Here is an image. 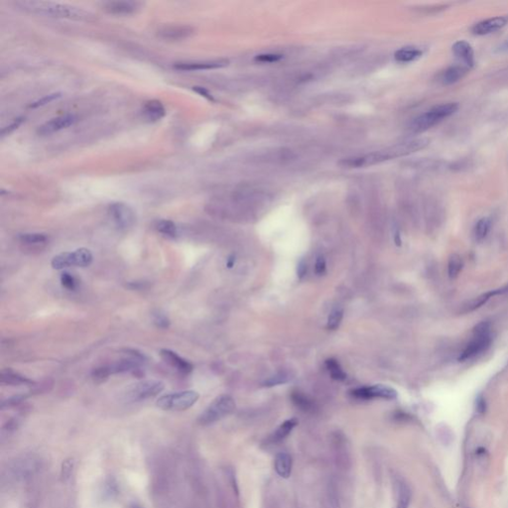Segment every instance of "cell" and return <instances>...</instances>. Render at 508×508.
<instances>
[{"label": "cell", "instance_id": "cell-1", "mask_svg": "<svg viewBox=\"0 0 508 508\" xmlns=\"http://www.w3.org/2000/svg\"><path fill=\"white\" fill-rule=\"evenodd\" d=\"M16 5L29 13L54 18H65L76 21H88L94 15L76 6L45 1H18Z\"/></svg>", "mask_w": 508, "mask_h": 508}, {"label": "cell", "instance_id": "cell-2", "mask_svg": "<svg viewBox=\"0 0 508 508\" xmlns=\"http://www.w3.org/2000/svg\"><path fill=\"white\" fill-rule=\"evenodd\" d=\"M459 108L457 102H448L435 105L431 109L415 117L410 123L409 129L414 133H422L439 124L444 119L456 113Z\"/></svg>", "mask_w": 508, "mask_h": 508}, {"label": "cell", "instance_id": "cell-3", "mask_svg": "<svg viewBox=\"0 0 508 508\" xmlns=\"http://www.w3.org/2000/svg\"><path fill=\"white\" fill-rule=\"evenodd\" d=\"M199 398L200 395L198 392L185 390L159 397L156 405L165 411H185L194 406Z\"/></svg>", "mask_w": 508, "mask_h": 508}, {"label": "cell", "instance_id": "cell-4", "mask_svg": "<svg viewBox=\"0 0 508 508\" xmlns=\"http://www.w3.org/2000/svg\"><path fill=\"white\" fill-rule=\"evenodd\" d=\"M234 409L235 403L232 397L229 395H221L203 411L198 421L201 425H209L232 413Z\"/></svg>", "mask_w": 508, "mask_h": 508}, {"label": "cell", "instance_id": "cell-5", "mask_svg": "<svg viewBox=\"0 0 508 508\" xmlns=\"http://www.w3.org/2000/svg\"><path fill=\"white\" fill-rule=\"evenodd\" d=\"M94 256L88 248H78L73 252H63L52 259V267L62 270L68 267H88L93 263Z\"/></svg>", "mask_w": 508, "mask_h": 508}, {"label": "cell", "instance_id": "cell-6", "mask_svg": "<svg viewBox=\"0 0 508 508\" xmlns=\"http://www.w3.org/2000/svg\"><path fill=\"white\" fill-rule=\"evenodd\" d=\"M491 343L489 325L487 323H481L475 329V336L469 343L464 351L458 357V360L464 361L480 355L488 349Z\"/></svg>", "mask_w": 508, "mask_h": 508}, {"label": "cell", "instance_id": "cell-7", "mask_svg": "<svg viewBox=\"0 0 508 508\" xmlns=\"http://www.w3.org/2000/svg\"><path fill=\"white\" fill-rule=\"evenodd\" d=\"M165 388L160 380H142L133 384L127 391V397L132 401H142L157 396Z\"/></svg>", "mask_w": 508, "mask_h": 508}, {"label": "cell", "instance_id": "cell-8", "mask_svg": "<svg viewBox=\"0 0 508 508\" xmlns=\"http://www.w3.org/2000/svg\"><path fill=\"white\" fill-rule=\"evenodd\" d=\"M108 214L118 229H131L136 222V215L133 208L124 203H111L108 207Z\"/></svg>", "mask_w": 508, "mask_h": 508}, {"label": "cell", "instance_id": "cell-9", "mask_svg": "<svg viewBox=\"0 0 508 508\" xmlns=\"http://www.w3.org/2000/svg\"><path fill=\"white\" fill-rule=\"evenodd\" d=\"M352 395L362 400H369L373 398H382V399H395L397 397V391L386 385H373V386H365L354 389Z\"/></svg>", "mask_w": 508, "mask_h": 508}, {"label": "cell", "instance_id": "cell-10", "mask_svg": "<svg viewBox=\"0 0 508 508\" xmlns=\"http://www.w3.org/2000/svg\"><path fill=\"white\" fill-rule=\"evenodd\" d=\"M195 30L188 25H167L158 29L157 36L165 41H182L193 36Z\"/></svg>", "mask_w": 508, "mask_h": 508}, {"label": "cell", "instance_id": "cell-11", "mask_svg": "<svg viewBox=\"0 0 508 508\" xmlns=\"http://www.w3.org/2000/svg\"><path fill=\"white\" fill-rule=\"evenodd\" d=\"M76 116L75 114H65L61 116H57L50 119L49 121L45 122L41 126H39L37 133L41 136H47L51 135L53 133H56L58 131H61L63 129H66L68 127L72 126L76 123Z\"/></svg>", "mask_w": 508, "mask_h": 508}, {"label": "cell", "instance_id": "cell-12", "mask_svg": "<svg viewBox=\"0 0 508 508\" xmlns=\"http://www.w3.org/2000/svg\"><path fill=\"white\" fill-rule=\"evenodd\" d=\"M229 60H209V61H196V62H179L174 65V69L178 71H204L214 70L227 67L229 65Z\"/></svg>", "mask_w": 508, "mask_h": 508}, {"label": "cell", "instance_id": "cell-13", "mask_svg": "<svg viewBox=\"0 0 508 508\" xmlns=\"http://www.w3.org/2000/svg\"><path fill=\"white\" fill-rule=\"evenodd\" d=\"M22 248L29 250L30 252L41 251L49 243V236L45 233L33 232V233H22L17 237Z\"/></svg>", "mask_w": 508, "mask_h": 508}, {"label": "cell", "instance_id": "cell-14", "mask_svg": "<svg viewBox=\"0 0 508 508\" xmlns=\"http://www.w3.org/2000/svg\"><path fill=\"white\" fill-rule=\"evenodd\" d=\"M508 24V16H495L484 19L475 24L472 31L475 35L484 36L501 30Z\"/></svg>", "mask_w": 508, "mask_h": 508}, {"label": "cell", "instance_id": "cell-15", "mask_svg": "<svg viewBox=\"0 0 508 508\" xmlns=\"http://www.w3.org/2000/svg\"><path fill=\"white\" fill-rule=\"evenodd\" d=\"M160 356L167 364H169L172 368L176 369L179 373L183 375H188L193 371V364L173 351L161 350Z\"/></svg>", "mask_w": 508, "mask_h": 508}, {"label": "cell", "instance_id": "cell-16", "mask_svg": "<svg viewBox=\"0 0 508 508\" xmlns=\"http://www.w3.org/2000/svg\"><path fill=\"white\" fill-rule=\"evenodd\" d=\"M139 8L140 3L134 1H110L103 5V9L112 15H131Z\"/></svg>", "mask_w": 508, "mask_h": 508}, {"label": "cell", "instance_id": "cell-17", "mask_svg": "<svg viewBox=\"0 0 508 508\" xmlns=\"http://www.w3.org/2000/svg\"><path fill=\"white\" fill-rule=\"evenodd\" d=\"M452 50L454 55L456 56L460 62H462L467 68H473L476 64V57H475V51L470 43L467 41L460 40L457 41L453 47Z\"/></svg>", "mask_w": 508, "mask_h": 508}, {"label": "cell", "instance_id": "cell-18", "mask_svg": "<svg viewBox=\"0 0 508 508\" xmlns=\"http://www.w3.org/2000/svg\"><path fill=\"white\" fill-rule=\"evenodd\" d=\"M469 68L463 66H452L443 71L438 77V80L444 86H451L460 80L468 74Z\"/></svg>", "mask_w": 508, "mask_h": 508}, {"label": "cell", "instance_id": "cell-19", "mask_svg": "<svg viewBox=\"0 0 508 508\" xmlns=\"http://www.w3.org/2000/svg\"><path fill=\"white\" fill-rule=\"evenodd\" d=\"M0 383L3 385L20 386V385H33L35 382L11 368H4L0 373Z\"/></svg>", "mask_w": 508, "mask_h": 508}, {"label": "cell", "instance_id": "cell-20", "mask_svg": "<svg viewBox=\"0 0 508 508\" xmlns=\"http://www.w3.org/2000/svg\"><path fill=\"white\" fill-rule=\"evenodd\" d=\"M143 114L149 121H158L165 116L166 110L162 102L152 100L145 102L143 106Z\"/></svg>", "mask_w": 508, "mask_h": 508}, {"label": "cell", "instance_id": "cell-21", "mask_svg": "<svg viewBox=\"0 0 508 508\" xmlns=\"http://www.w3.org/2000/svg\"><path fill=\"white\" fill-rule=\"evenodd\" d=\"M275 471L283 479H288L292 472V458L287 453H279L275 457Z\"/></svg>", "mask_w": 508, "mask_h": 508}, {"label": "cell", "instance_id": "cell-22", "mask_svg": "<svg viewBox=\"0 0 508 508\" xmlns=\"http://www.w3.org/2000/svg\"><path fill=\"white\" fill-rule=\"evenodd\" d=\"M423 52L415 47H404L395 52L394 58L399 63H410L422 56Z\"/></svg>", "mask_w": 508, "mask_h": 508}, {"label": "cell", "instance_id": "cell-23", "mask_svg": "<svg viewBox=\"0 0 508 508\" xmlns=\"http://www.w3.org/2000/svg\"><path fill=\"white\" fill-rule=\"evenodd\" d=\"M298 425V420L295 419V418H292V419H289V420H286L283 424H281L279 426V428L274 432V434L271 436L270 438V441L272 443H277V442H280L282 440H284L285 438H287V436L292 432V430Z\"/></svg>", "mask_w": 508, "mask_h": 508}, {"label": "cell", "instance_id": "cell-24", "mask_svg": "<svg viewBox=\"0 0 508 508\" xmlns=\"http://www.w3.org/2000/svg\"><path fill=\"white\" fill-rule=\"evenodd\" d=\"M155 229L161 234L168 237H177L179 234L178 227L176 224L169 220H160L156 223Z\"/></svg>", "mask_w": 508, "mask_h": 508}, {"label": "cell", "instance_id": "cell-25", "mask_svg": "<svg viewBox=\"0 0 508 508\" xmlns=\"http://www.w3.org/2000/svg\"><path fill=\"white\" fill-rule=\"evenodd\" d=\"M326 366L330 372V376L332 379L334 380L343 381L345 380L347 378V374L346 372L343 370V368L341 367L340 363L333 359V358H329L326 360Z\"/></svg>", "mask_w": 508, "mask_h": 508}, {"label": "cell", "instance_id": "cell-26", "mask_svg": "<svg viewBox=\"0 0 508 508\" xmlns=\"http://www.w3.org/2000/svg\"><path fill=\"white\" fill-rule=\"evenodd\" d=\"M490 226H491V221L488 218H483L477 223L475 228V236L477 240L482 241L485 238L490 229Z\"/></svg>", "mask_w": 508, "mask_h": 508}, {"label": "cell", "instance_id": "cell-27", "mask_svg": "<svg viewBox=\"0 0 508 508\" xmlns=\"http://www.w3.org/2000/svg\"><path fill=\"white\" fill-rule=\"evenodd\" d=\"M462 260L460 256L457 254H453L450 259H449V264H448V273L451 278H456L459 272L462 269Z\"/></svg>", "mask_w": 508, "mask_h": 508}, {"label": "cell", "instance_id": "cell-28", "mask_svg": "<svg viewBox=\"0 0 508 508\" xmlns=\"http://www.w3.org/2000/svg\"><path fill=\"white\" fill-rule=\"evenodd\" d=\"M411 498V492L405 483H398V506L397 508H408Z\"/></svg>", "mask_w": 508, "mask_h": 508}, {"label": "cell", "instance_id": "cell-29", "mask_svg": "<svg viewBox=\"0 0 508 508\" xmlns=\"http://www.w3.org/2000/svg\"><path fill=\"white\" fill-rule=\"evenodd\" d=\"M110 375H112V373H111L109 365L97 367V368L93 369V371H92V377H93L94 381L97 383H102V382L107 380Z\"/></svg>", "mask_w": 508, "mask_h": 508}, {"label": "cell", "instance_id": "cell-30", "mask_svg": "<svg viewBox=\"0 0 508 508\" xmlns=\"http://www.w3.org/2000/svg\"><path fill=\"white\" fill-rule=\"evenodd\" d=\"M153 323L154 325L158 328V329H162V330H166L170 327L171 325V321L170 319L168 318V316L161 312V311H157L155 313H153L152 315Z\"/></svg>", "mask_w": 508, "mask_h": 508}, {"label": "cell", "instance_id": "cell-31", "mask_svg": "<svg viewBox=\"0 0 508 508\" xmlns=\"http://www.w3.org/2000/svg\"><path fill=\"white\" fill-rule=\"evenodd\" d=\"M344 316V311L342 309H335L330 313L329 320H328V329L329 330H335L338 328Z\"/></svg>", "mask_w": 508, "mask_h": 508}, {"label": "cell", "instance_id": "cell-32", "mask_svg": "<svg viewBox=\"0 0 508 508\" xmlns=\"http://www.w3.org/2000/svg\"><path fill=\"white\" fill-rule=\"evenodd\" d=\"M495 294H497V291L486 293V294H484L483 296H481V297H479V298H477V299L473 300L472 302H470V303H469V305L465 307V312H471V311H474V310H476V309L480 308L481 306H483V304H485V303H486V301H487V300H488L491 296H493V295H495Z\"/></svg>", "mask_w": 508, "mask_h": 508}, {"label": "cell", "instance_id": "cell-33", "mask_svg": "<svg viewBox=\"0 0 508 508\" xmlns=\"http://www.w3.org/2000/svg\"><path fill=\"white\" fill-rule=\"evenodd\" d=\"M61 283H62V286L69 291H75L77 287V281H76V277L73 276L69 272H63L61 274Z\"/></svg>", "mask_w": 508, "mask_h": 508}, {"label": "cell", "instance_id": "cell-34", "mask_svg": "<svg viewBox=\"0 0 508 508\" xmlns=\"http://www.w3.org/2000/svg\"><path fill=\"white\" fill-rule=\"evenodd\" d=\"M59 98H61V95L60 94H52V95H48V96H45L44 98L36 101V102H32L30 105H29V108H38V107H41V106H44L46 104H49L51 103L52 102L58 100Z\"/></svg>", "mask_w": 508, "mask_h": 508}, {"label": "cell", "instance_id": "cell-35", "mask_svg": "<svg viewBox=\"0 0 508 508\" xmlns=\"http://www.w3.org/2000/svg\"><path fill=\"white\" fill-rule=\"evenodd\" d=\"M282 59V55L280 54H260L255 57V61L260 63H275Z\"/></svg>", "mask_w": 508, "mask_h": 508}, {"label": "cell", "instance_id": "cell-36", "mask_svg": "<svg viewBox=\"0 0 508 508\" xmlns=\"http://www.w3.org/2000/svg\"><path fill=\"white\" fill-rule=\"evenodd\" d=\"M292 399H293V402L300 408H302L303 410H308L311 408V402L308 400V398H306L304 395L296 392L292 395Z\"/></svg>", "mask_w": 508, "mask_h": 508}, {"label": "cell", "instance_id": "cell-37", "mask_svg": "<svg viewBox=\"0 0 508 508\" xmlns=\"http://www.w3.org/2000/svg\"><path fill=\"white\" fill-rule=\"evenodd\" d=\"M289 378L290 377L288 375H286L284 373H280L278 375L270 377L268 380L265 381L263 384H264V386L271 387V386H275V385H278V384L286 383V382H288Z\"/></svg>", "mask_w": 508, "mask_h": 508}, {"label": "cell", "instance_id": "cell-38", "mask_svg": "<svg viewBox=\"0 0 508 508\" xmlns=\"http://www.w3.org/2000/svg\"><path fill=\"white\" fill-rule=\"evenodd\" d=\"M22 122H23V118H22V117H20V118H16V119H15V120H14V121H13V122L9 125V126H7L6 128L2 129V131H1V135H2V136H5V135H7V134L11 133L13 130H15L17 127L19 126Z\"/></svg>", "mask_w": 508, "mask_h": 508}, {"label": "cell", "instance_id": "cell-39", "mask_svg": "<svg viewBox=\"0 0 508 508\" xmlns=\"http://www.w3.org/2000/svg\"><path fill=\"white\" fill-rule=\"evenodd\" d=\"M315 269H316V273L319 274V275H322V274L325 273V271H326V261H325L324 257H322V256L318 257Z\"/></svg>", "mask_w": 508, "mask_h": 508}, {"label": "cell", "instance_id": "cell-40", "mask_svg": "<svg viewBox=\"0 0 508 508\" xmlns=\"http://www.w3.org/2000/svg\"><path fill=\"white\" fill-rule=\"evenodd\" d=\"M146 282H130L127 284V287L130 288L131 290H142L147 287Z\"/></svg>", "mask_w": 508, "mask_h": 508}, {"label": "cell", "instance_id": "cell-41", "mask_svg": "<svg viewBox=\"0 0 508 508\" xmlns=\"http://www.w3.org/2000/svg\"><path fill=\"white\" fill-rule=\"evenodd\" d=\"M193 90H194L196 93H198L199 95H201V96L203 97V98H205V99H207V100H209V101H214V99H213L211 95H210V94H209V93H208L205 89L202 88V87H194V88H193Z\"/></svg>", "mask_w": 508, "mask_h": 508}, {"label": "cell", "instance_id": "cell-42", "mask_svg": "<svg viewBox=\"0 0 508 508\" xmlns=\"http://www.w3.org/2000/svg\"><path fill=\"white\" fill-rule=\"evenodd\" d=\"M306 272H307V264H306V262L304 260H302V261L299 263L298 268H297L298 277H299L300 279H302V278L305 276Z\"/></svg>", "mask_w": 508, "mask_h": 508}, {"label": "cell", "instance_id": "cell-43", "mask_svg": "<svg viewBox=\"0 0 508 508\" xmlns=\"http://www.w3.org/2000/svg\"><path fill=\"white\" fill-rule=\"evenodd\" d=\"M485 408H486V405H485V401L483 398H479L478 401H477V410L480 414H483L485 411Z\"/></svg>", "mask_w": 508, "mask_h": 508}, {"label": "cell", "instance_id": "cell-44", "mask_svg": "<svg viewBox=\"0 0 508 508\" xmlns=\"http://www.w3.org/2000/svg\"><path fill=\"white\" fill-rule=\"evenodd\" d=\"M496 52L499 53V54H507L508 53V39H506L505 41H503L497 48H496Z\"/></svg>", "mask_w": 508, "mask_h": 508}, {"label": "cell", "instance_id": "cell-45", "mask_svg": "<svg viewBox=\"0 0 508 508\" xmlns=\"http://www.w3.org/2000/svg\"><path fill=\"white\" fill-rule=\"evenodd\" d=\"M234 262H235V257H234V256H230L229 258V260H228V263H227L228 267H229V268H231V267L233 266Z\"/></svg>", "mask_w": 508, "mask_h": 508}, {"label": "cell", "instance_id": "cell-46", "mask_svg": "<svg viewBox=\"0 0 508 508\" xmlns=\"http://www.w3.org/2000/svg\"><path fill=\"white\" fill-rule=\"evenodd\" d=\"M507 291H508V286L507 287H506V288H505V289H501L500 291H498V294H499V293H502V292H507Z\"/></svg>", "mask_w": 508, "mask_h": 508}, {"label": "cell", "instance_id": "cell-47", "mask_svg": "<svg viewBox=\"0 0 508 508\" xmlns=\"http://www.w3.org/2000/svg\"><path fill=\"white\" fill-rule=\"evenodd\" d=\"M131 508H143V507H141V506H139V505H136V504H134V505H132V507Z\"/></svg>", "mask_w": 508, "mask_h": 508}]
</instances>
